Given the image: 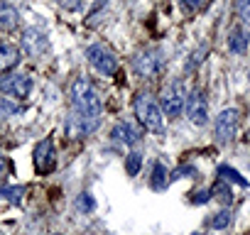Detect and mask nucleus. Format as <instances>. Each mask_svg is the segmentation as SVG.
Here are the masks:
<instances>
[{
  "mask_svg": "<svg viewBox=\"0 0 250 235\" xmlns=\"http://www.w3.org/2000/svg\"><path fill=\"white\" fill-rule=\"evenodd\" d=\"M230 49L235 52V54H243L245 52V47H248V37H245V32H243V27H235L233 32H230Z\"/></svg>",
  "mask_w": 250,
  "mask_h": 235,
  "instance_id": "obj_15",
  "label": "nucleus"
},
{
  "mask_svg": "<svg viewBox=\"0 0 250 235\" xmlns=\"http://www.w3.org/2000/svg\"><path fill=\"white\" fill-rule=\"evenodd\" d=\"M206 3H208V0H179L182 10H187V13H196V10L206 8Z\"/></svg>",
  "mask_w": 250,
  "mask_h": 235,
  "instance_id": "obj_19",
  "label": "nucleus"
},
{
  "mask_svg": "<svg viewBox=\"0 0 250 235\" xmlns=\"http://www.w3.org/2000/svg\"><path fill=\"white\" fill-rule=\"evenodd\" d=\"M221 176H228V179H233L235 184H243V186H245V179H243L238 172H233L230 167H221Z\"/></svg>",
  "mask_w": 250,
  "mask_h": 235,
  "instance_id": "obj_23",
  "label": "nucleus"
},
{
  "mask_svg": "<svg viewBox=\"0 0 250 235\" xmlns=\"http://www.w3.org/2000/svg\"><path fill=\"white\" fill-rule=\"evenodd\" d=\"M59 8H66V10H79L83 5V0H57Z\"/></svg>",
  "mask_w": 250,
  "mask_h": 235,
  "instance_id": "obj_24",
  "label": "nucleus"
},
{
  "mask_svg": "<svg viewBox=\"0 0 250 235\" xmlns=\"http://www.w3.org/2000/svg\"><path fill=\"white\" fill-rule=\"evenodd\" d=\"M86 59H88V64H91L98 74H103V76H113V74L118 71V59H115V54H113L105 44H91V47L86 49Z\"/></svg>",
  "mask_w": 250,
  "mask_h": 235,
  "instance_id": "obj_3",
  "label": "nucleus"
},
{
  "mask_svg": "<svg viewBox=\"0 0 250 235\" xmlns=\"http://www.w3.org/2000/svg\"><path fill=\"white\" fill-rule=\"evenodd\" d=\"M196 235H199V233H196Z\"/></svg>",
  "mask_w": 250,
  "mask_h": 235,
  "instance_id": "obj_29",
  "label": "nucleus"
},
{
  "mask_svg": "<svg viewBox=\"0 0 250 235\" xmlns=\"http://www.w3.org/2000/svg\"><path fill=\"white\" fill-rule=\"evenodd\" d=\"M213 194H218V198L221 201H226V203H230V189H228V184L221 179L216 186H213Z\"/></svg>",
  "mask_w": 250,
  "mask_h": 235,
  "instance_id": "obj_20",
  "label": "nucleus"
},
{
  "mask_svg": "<svg viewBox=\"0 0 250 235\" xmlns=\"http://www.w3.org/2000/svg\"><path fill=\"white\" fill-rule=\"evenodd\" d=\"M238 15L245 25H250V0H238Z\"/></svg>",
  "mask_w": 250,
  "mask_h": 235,
  "instance_id": "obj_22",
  "label": "nucleus"
},
{
  "mask_svg": "<svg viewBox=\"0 0 250 235\" xmlns=\"http://www.w3.org/2000/svg\"><path fill=\"white\" fill-rule=\"evenodd\" d=\"M187 115L194 125H206L208 123V103H206V93L201 88L191 91L187 96Z\"/></svg>",
  "mask_w": 250,
  "mask_h": 235,
  "instance_id": "obj_6",
  "label": "nucleus"
},
{
  "mask_svg": "<svg viewBox=\"0 0 250 235\" xmlns=\"http://www.w3.org/2000/svg\"><path fill=\"white\" fill-rule=\"evenodd\" d=\"M32 159H35V169H37V174H49V172L54 169V164H57V155H54V145H52V140H42V142H37Z\"/></svg>",
  "mask_w": 250,
  "mask_h": 235,
  "instance_id": "obj_9",
  "label": "nucleus"
},
{
  "mask_svg": "<svg viewBox=\"0 0 250 235\" xmlns=\"http://www.w3.org/2000/svg\"><path fill=\"white\" fill-rule=\"evenodd\" d=\"M20 25V15L10 3H0V30L3 32H13Z\"/></svg>",
  "mask_w": 250,
  "mask_h": 235,
  "instance_id": "obj_14",
  "label": "nucleus"
},
{
  "mask_svg": "<svg viewBox=\"0 0 250 235\" xmlns=\"http://www.w3.org/2000/svg\"><path fill=\"white\" fill-rule=\"evenodd\" d=\"M135 115H138V120H140V125L145 130L157 133V135L165 133V113H162V108L152 98L138 96L135 98Z\"/></svg>",
  "mask_w": 250,
  "mask_h": 235,
  "instance_id": "obj_2",
  "label": "nucleus"
},
{
  "mask_svg": "<svg viewBox=\"0 0 250 235\" xmlns=\"http://www.w3.org/2000/svg\"><path fill=\"white\" fill-rule=\"evenodd\" d=\"M133 69L138 76H155L160 69H162V59H160V52H140L135 59H133Z\"/></svg>",
  "mask_w": 250,
  "mask_h": 235,
  "instance_id": "obj_10",
  "label": "nucleus"
},
{
  "mask_svg": "<svg viewBox=\"0 0 250 235\" xmlns=\"http://www.w3.org/2000/svg\"><path fill=\"white\" fill-rule=\"evenodd\" d=\"M140 167H143V157H140L138 152H133V155L125 157V172H128L130 176H138Z\"/></svg>",
  "mask_w": 250,
  "mask_h": 235,
  "instance_id": "obj_16",
  "label": "nucleus"
},
{
  "mask_svg": "<svg viewBox=\"0 0 250 235\" xmlns=\"http://www.w3.org/2000/svg\"><path fill=\"white\" fill-rule=\"evenodd\" d=\"M0 194H3L5 198H10L13 203H18V201H20V194H22V189H0Z\"/></svg>",
  "mask_w": 250,
  "mask_h": 235,
  "instance_id": "obj_25",
  "label": "nucleus"
},
{
  "mask_svg": "<svg viewBox=\"0 0 250 235\" xmlns=\"http://www.w3.org/2000/svg\"><path fill=\"white\" fill-rule=\"evenodd\" d=\"M230 223V213L228 211H223V213H216V218H211V228H226Z\"/></svg>",
  "mask_w": 250,
  "mask_h": 235,
  "instance_id": "obj_21",
  "label": "nucleus"
},
{
  "mask_svg": "<svg viewBox=\"0 0 250 235\" xmlns=\"http://www.w3.org/2000/svg\"><path fill=\"white\" fill-rule=\"evenodd\" d=\"M20 64V49L10 42H0V71H13Z\"/></svg>",
  "mask_w": 250,
  "mask_h": 235,
  "instance_id": "obj_13",
  "label": "nucleus"
},
{
  "mask_svg": "<svg viewBox=\"0 0 250 235\" xmlns=\"http://www.w3.org/2000/svg\"><path fill=\"white\" fill-rule=\"evenodd\" d=\"M101 123V118H91V115H79V113H71V118L66 120V135L71 140H81L86 135H91Z\"/></svg>",
  "mask_w": 250,
  "mask_h": 235,
  "instance_id": "obj_8",
  "label": "nucleus"
},
{
  "mask_svg": "<svg viewBox=\"0 0 250 235\" xmlns=\"http://www.w3.org/2000/svg\"><path fill=\"white\" fill-rule=\"evenodd\" d=\"M110 137L115 140V142H120V145H138L140 142V130L133 125V123H118L115 128H113V133H110Z\"/></svg>",
  "mask_w": 250,
  "mask_h": 235,
  "instance_id": "obj_12",
  "label": "nucleus"
},
{
  "mask_svg": "<svg viewBox=\"0 0 250 235\" xmlns=\"http://www.w3.org/2000/svg\"><path fill=\"white\" fill-rule=\"evenodd\" d=\"M47 47H49L47 35H42L40 30H25V32H22V49H25L30 57H40V54H44Z\"/></svg>",
  "mask_w": 250,
  "mask_h": 235,
  "instance_id": "obj_11",
  "label": "nucleus"
},
{
  "mask_svg": "<svg viewBox=\"0 0 250 235\" xmlns=\"http://www.w3.org/2000/svg\"><path fill=\"white\" fill-rule=\"evenodd\" d=\"M187 105V91H184V83L182 81H174L165 93H162V113L167 115H179Z\"/></svg>",
  "mask_w": 250,
  "mask_h": 235,
  "instance_id": "obj_7",
  "label": "nucleus"
},
{
  "mask_svg": "<svg viewBox=\"0 0 250 235\" xmlns=\"http://www.w3.org/2000/svg\"><path fill=\"white\" fill-rule=\"evenodd\" d=\"M0 91L8 93L10 98H27L30 91H32V78L25 76V74L5 71L3 76H0Z\"/></svg>",
  "mask_w": 250,
  "mask_h": 235,
  "instance_id": "obj_4",
  "label": "nucleus"
},
{
  "mask_svg": "<svg viewBox=\"0 0 250 235\" xmlns=\"http://www.w3.org/2000/svg\"><path fill=\"white\" fill-rule=\"evenodd\" d=\"M71 103H74V113L79 115H91V118H101L103 110V100L96 91V86L88 78H76L71 83Z\"/></svg>",
  "mask_w": 250,
  "mask_h": 235,
  "instance_id": "obj_1",
  "label": "nucleus"
},
{
  "mask_svg": "<svg viewBox=\"0 0 250 235\" xmlns=\"http://www.w3.org/2000/svg\"><path fill=\"white\" fill-rule=\"evenodd\" d=\"M8 174H10V164H8V159L3 155H0V184L8 181Z\"/></svg>",
  "mask_w": 250,
  "mask_h": 235,
  "instance_id": "obj_26",
  "label": "nucleus"
},
{
  "mask_svg": "<svg viewBox=\"0 0 250 235\" xmlns=\"http://www.w3.org/2000/svg\"><path fill=\"white\" fill-rule=\"evenodd\" d=\"M155 179H152V186L155 189H165V184H167V169H165V164L162 162H157L155 164Z\"/></svg>",
  "mask_w": 250,
  "mask_h": 235,
  "instance_id": "obj_18",
  "label": "nucleus"
},
{
  "mask_svg": "<svg viewBox=\"0 0 250 235\" xmlns=\"http://www.w3.org/2000/svg\"><path fill=\"white\" fill-rule=\"evenodd\" d=\"M79 208H93V198H91L88 194H81V198H79Z\"/></svg>",
  "mask_w": 250,
  "mask_h": 235,
  "instance_id": "obj_27",
  "label": "nucleus"
},
{
  "mask_svg": "<svg viewBox=\"0 0 250 235\" xmlns=\"http://www.w3.org/2000/svg\"><path fill=\"white\" fill-rule=\"evenodd\" d=\"M238 123H240V113L235 108H226L218 113L216 118V137L221 142H230L238 133Z\"/></svg>",
  "mask_w": 250,
  "mask_h": 235,
  "instance_id": "obj_5",
  "label": "nucleus"
},
{
  "mask_svg": "<svg viewBox=\"0 0 250 235\" xmlns=\"http://www.w3.org/2000/svg\"><path fill=\"white\" fill-rule=\"evenodd\" d=\"M248 142H250V133H248Z\"/></svg>",
  "mask_w": 250,
  "mask_h": 235,
  "instance_id": "obj_28",
  "label": "nucleus"
},
{
  "mask_svg": "<svg viewBox=\"0 0 250 235\" xmlns=\"http://www.w3.org/2000/svg\"><path fill=\"white\" fill-rule=\"evenodd\" d=\"M15 113H20V105L18 103H13L10 98H0V120H3V118L15 115Z\"/></svg>",
  "mask_w": 250,
  "mask_h": 235,
  "instance_id": "obj_17",
  "label": "nucleus"
}]
</instances>
